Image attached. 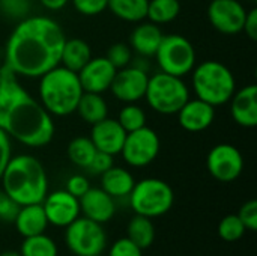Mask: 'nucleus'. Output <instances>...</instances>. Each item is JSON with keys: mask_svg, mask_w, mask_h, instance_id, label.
<instances>
[{"mask_svg": "<svg viewBox=\"0 0 257 256\" xmlns=\"http://www.w3.org/2000/svg\"><path fill=\"white\" fill-rule=\"evenodd\" d=\"M65 41L63 29L53 18L26 17L8 38L5 65L18 77L39 78L60 65Z\"/></svg>", "mask_w": 257, "mask_h": 256, "instance_id": "obj_1", "label": "nucleus"}, {"mask_svg": "<svg viewBox=\"0 0 257 256\" xmlns=\"http://www.w3.org/2000/svg\"><path fill=\"white\" fill-rule=\"evenodd\" d=\"M0 130L29 148H42L54 136V122L6 65L0 71Z\"/></svg>", "mask_w": 257, "mask_h": 256, "instance_id": "obj_2", "label": "nucleus"}, {"mask_svg": "<svg viewBox=\"0 0 257 256\" xmlns=\"http://www.w3.org/2000/svg\"><path fill=\"white\" fill-rule=\"evenodd\" d=\"M0 183L20 207L42 204L48 193L47 172L42 163L29 154L11 155Z\"/></svg>", "mask_w": 257, "mask_h": 256, "instance_id": "obj_3", "label": "nucleus"}, {"mask_svg": "<svg viewBox=\"0 0 257 256\" xmlns=\"http://www.w3.org/2000/svg\"><path fill=\"white\" fill-rule=\"evenodd\" d=\"M83 92L77 72L63 65H57L39 77V103L51 116L72 115Z\"/></svg>", "mask_w": 257, "mask_h": 256, "instance_id": "obj_4", "label": "nucleus"}, {"mask_svg": "<svg viewBox=\"0 0 257 256\" xmlns=\"http://www.w3.org/2000/svg\"><path fill=\"white\" fill-rule=\"evenodd\" d=\"M191 83L196 97L214 107L229 103L236 91L235 75L226 65L217 60L196 63L191 71Z\"/></svg>", "mask_w": 257, "mask_h": 256, "instance_id": "obj_5", "label": "nucleus"}, {"mask_svg": "<svg viewBox=\"0 0 257 256\" xmlns=\"http://www.w3.org/2000/svg\"><path fill=\"white\" fill-rule=\"evenodd\" d=\"M145 98L152 110L160 115H176L190 100V89L182 77H175L163 71L149 77Z\"/></svg>", "mask_w": 257, "mask_h": 256, "instance_id": "obj_6", "label": "nucleus"}, {"mask_svg": "<svg viewBox=\"0 0 257 256\" xmlns=\"http://www.w3.org/2000/svg\"><path fill=\"white\" fill-rule=\"evenodd\" d=\"M128 199L130 207L136 214L155 219L172 210L175 193L166 181L160 178H146L134 184Z\"/></svg>", "mask_w": 257, "mask_h": 256, "instance_id": "obj_7", "label": "nucleus"}, {"mask_svg": "<svg viewBox=\"0 0 257 256\" xmlns=\"http://www.w3.org/2000/svg\"><path fill=\"white\" fill-rule=\"evenodd\" d=\"M154 57L163 72L175 77H185L196 66V50L193 44L178 33L164 35Z\"/></svg>", "mask_w": 257, "mask_h": 256, "instance_id": "obj_8", "label": "nucleus"}, {"mask_svg": "<svg viewBox=\"0 0 257 256\" xmlns=\"http://www.w3.org/2000/svg\"><path fill=\"white\" fill-rule=\"evenodd\" d=\"M65 243L75 256L98 255L107 247V234L101 223L83 216L65 228Z\"/></svg>", "mask_w": 257, "mask_h": 256, "instance_id": "obj_9", "label": "nucleus"}, {"mask_svg": "<svg viewBox=\"0 0 257 256\" xmlns=\"http://www.w3.org/2000/svg\"><path fill=\"white\" fill-rule=\"evenodd\" d=\"M160 148L161 142L158 134L145 125L136 131L126 133L120 154L130 166L145 167L158 157Z\"/></svg>", "mask_w": 257, "mask_h": 256, "instance_id": "obj_10", "label": "nucleus"}, {"mask_svg": "<svg viewBox=\"0 0 257 256\" xmlns=\"http://www.w3.org/2000/svg\"><path fill=\"white\" fill-rule=\"evenodd\" d=\"M206 167L214 180L220 183H233L244 170V158L236 146L218 143L208 152Z\"/></svg>", "mask_w": 257, "mask_h": 256, "instance_id": "obj_11", "label": "nucleus"}, {"mask_svg": "<svg viewBox=\"0 0 257 256\" xmlns=\"http://www.w3.org/2000/svg\"><path fill=\"white\" fill-rule=\"evenodd\" d=\"M148 81L149 74L146 68H142L139 65H128L116 71L110 91L116 100L125 104L137 103L142 98H145Z\"/></svg>", "mask_w": 257, "mask_h": 256, "instance_id": "obj_12", "label": "nucleus"}, {"mask_svg": "<svg viewBox=\"0 0 257 256\" xmlns=\"http://www.w3.org/2000/svg\"><path fill=\"white\" fill-rule=\"evenodd\" d=\"M247 17L245 6L238 0H212L208 6V20L215 30L224 35L242 32Z\"/></svg>", "mask_w": 257, "mask_h": 256, "instance_id": "obj_13", "label": "nucleus"}, {"mask_svg": "<svg viewBox=\"0 0 257 256\" xmlns=\"http://www.w3.org/2000/svg\"><path fill=\"white\" fill-rule=\"evenodd\" d=\"M42 208L45 211L48 225L56 228H66L81 214L78 198L72 196L65 189L47 193L45 199L42 201Z\"/></svg>", "mask_w": 257, "mask_h": 256, "instance_id": "obj_14", "label": "nucleus"}, {"mask_svg": "<svg viewBox=\"0 0 257 256\" xmlns=\"http://www.w3.org/2000/svg\"><path fill=\"white\" fill-rule=\"evenodd\" d=\"M116 71L107 57H92L77 75L84 92L102 94L110 89Z\"/></svg>", "mask_w": 257, "mask_h": 256, "instance_id": "obj_15", "label": "nucleus"}, {"mask_svg": "<svg viewBox=\"0 0 257 256\" xmlns=\"http://www.w3.org/2000/svg\"><path fill=\"white\" fill-rule=\"evenodd\" d=\"M125 137H126V131L122 128L117 119L105 118L92 125L90 140L95 145L96 151L110 154L113 157L120 154Z\"/></svg>", "mask_w": 257, "mask_h": 256, "instance_id": "obj_16", "label": "nucleus"}, {"mask_svg": "<svg viewBox=\"0 0 257 256\" xmlns=\"http://www.w3.org/2000/svg\"><path fill=\"white\" fill-rule=\"evenodd\" d=\"M176 115L179 125L185 131L199 133L212 125L215 119V107L200 98H194L188 100Z\"/></svg>", "mask_w": 257, "mask_h": 256, "instance_id": "obj_17", "label": "nucleus"}, {"mask_svg": "<svg viewBox=\"0 0 257 256\" xmlns=\"http://www.w3.org/2000/svg\"><path fill=\"white\" fill-rule=\"evenodd\" d=\"M80 211L84 217L96 222V223H107L113 219L116 213L114 199L105 193L101 187L95 189L90 187L80 199Z\"/></svg>", "mask_w": 257, "mask_h": 256, "instance_id": "obj_18", "label": "nucleus"}, {"mask_svg": "<svg viewBox=\"0 0 257 256\" xmlns=\"http://www.w3.org/2000/svg\"><path fill=\"white\" fill-rule=\"evenodd\" d=\"M230 115L233 121L244 128H254L257 125V86L248 84L235 91L230 98Z\"/></svg>", "mask_w": 257, "mask_h": 256, "instance_id": "obj_19", "label": "nucleus"}, {"mask_svg": "<svg viewBox=\"0 0 257 256\" xmlns=\"http://www.w3.org/2000/svg\"><path fill=\"white\" fill-rule=\"evenodd\" d=\"M164 33L161 32L160 26L151 21L140 23L134 27L130 36V47L137 54L143 57H152L155 56L158 45L163 39Z\"/></svg>", "mask_w": 257, "mask_h": 256, "instance_id": "obj_20", "label": "nucleus"}, {"mask_svg": "<svg viewBox=\"0 0 257 256\" xmlns=\"http://www.w3.org/2000/svg\"><path fill=\"white\" fill-rule=\"evenodd\" d=\"M14 225L18 234L24 238L44 234L48 226V220L42 208V204H30L20 207Z\"/></svg>", "mask_w": 257, "mask_h": 256, "instance_id": "obj_21", "label": "nucleus"}, {"mask_svg": "<svg viewBox=\"0 0 257 256\" xmlns=\"http://www.w3.org/2000/svg\"><path fill=\"white\" fill-rule=\"evenodd\" d=\"M134 184V177L126 169L119 166H111L101 175V189L113 199L128 198Z\"/></svg>", "mask_w": 257, "mask_h": 256, "instance_id": "obj_22", "label": "nucleus"}, {"mask_svg": "<svg viewBox=\"0 0 257 256\" xmlns=\"http://www.w3.org/2000/svg\"><path fill=\"white\" fill-rule=\"evenodd\" d=\"M90 59H92V50L84 39L72 38L65 41L60 56V65H63L65 68L74 72H78Z\"/></svg>", "mask_w": 257, "mask_h": 256, "instance_id": "obj_23", "label": "nucleus"}, {"mask_svg": "<svg viewBox=\"0 0 257 256\" xmlns=\"http://www.w3.org/2000/svg\"><path fill=\"white\" fill-rule=\"evenodd\" d=\"M75 112L80 115V118L93 125L102 119L107 118L108 115V106L107 101L102 98L101 94H93V92H83Z\"/></svg>", "mask_w": 257, "mask_h": 256, "instance_id": "obj_24", "label": "nucleus"}, {"mask_svg": "<svg viewBox=\"0 0 257 256\" xmlns=\"http://www.w3.org/2000/svg\"><path fill=\"white\" fill-rule=\"evenodd\" d=\"M126 237L142 250L149 249L155 241V226L152 219L136 214L126 228Z\"/></svg>", "mask_w": 257, "mask_h": 256, "instance_id": "obj_25", "label": "nucleus"}, {"mask_svg": "<svg viewBox=\"0 0 257 256\" xmlns=\"http://www.w3.org/2000/svg\"><path fill=\"white\" fill-rule=\"evenodd\" d=\"M149 0H108V9L128 23H140L148 17Z\"/></svg>", "mask_w": 257, "mask_h": 256, "instance_id": "obj_26", "label": "nucleus"}, {"mask_svg": "<svg viewBox=\"0 0 257 256\" xmlns=\"http://www.w3.org/2000/svg\"><path fill=\"white\" fill-rule=\"evenodd\" d=\"M179 12H181L179 0H149L146 18H149L151 23L161 26L176 20Z\"/></svg>", "mask_w": 257, "mask_h": 256, "instance_id": "obj_27", "label": "nucleus"}, {"mask_svg": "<svg viewBox=\"0 0 257 256\" xmlns=\"http://www.w3.org/2000/svg\"><path fill=\"white\" fill-rule=\"evenodd\" d=\"M21 256H57L59 249L54 240L48 235L39 234L33 237H26L20 247Z\"/></svg>", "mask_w": 257, "mask_h": 256, "instance_id": "obj_28", "label": "nucleus"}, {"mask_svg": "<svg viewBox=\"0 0 257 256\" xmlns=\"http://www.w3.org/2000/svg\"><path fill=\"white\" fill-rule=\"evenodd\" d=\"M95 152H96V148L92 143L90 137L80 136V137L72 139L69 142V145H68V157H69V160L75 166L83 167V169L89 167Z\"/></svg>", "mask_w": 257, "mask_h": 256, "instance_id": "obj_29", "label": "nucleus"}, {"mask_svg": "<svg viewBox=\"0 0 257 256\" xmlns=\"http://www.w3.org/2000/svg\"><path fill=\"white\" fill-rule=\"evenodd\" d=\"M117 122L122 125V128L126 133L136 131V130L146 125V113L136 103H128L120 109L119 116H117Z\"/></svg>", "mask_w": 257, "mask_h": 256, "instance_id": "obj_30", "label": "nucleus"}, {"mask_svg": "<svg viewBox=\"0 0 257 256\" xmlns=\"http://www.w3.org/2000/svg\"><path fill=\"white\" fill-rule=\"evenodd\" d=\"M217 231H218V235L221 237V240H224L227 243H235L244 237L247 229H245L244 223L241 222V219L238 217V214H229L221 219Z\"/></svg>", "mask_w": 257, "mask_h": 256, "instance_id": "obj_31", "label": "nucleus"}, {"mask_svg": "<svg viewBox=\"0 0 257 256\" xmlns=\"http://www.w3.org/2000/svg\"><path fill=\"white\" fill-rule=\"evenodd\" d=\"M105 57L110 60V63H111L116 69L125 68V66L131 65V60H133L131 47L126 45V44H122V42L113 44V45L108 48Z\"/></svg>", "mask_w": 257, "mask_h": 256, "instance_id": "obj_32", "label": "nucleus"}, {"mask_svg": "<svg viewBox=\"0 0 257 256\" xmlns=\"http://www.w3.org/2000/svg\"><path fill=\"white\" fill-rule=\"evenodd\" d=\"M0 11L9 18H26L30 11V0H0Z\"/></svg>", "mask_w": 257, "mask_h": 256, "instance_id": "obj_33", "label": "nucleus"}, {"mask_svg": "<svg viewBox=\"0 0 257 256\" xmlns=\"http://www.w3.org/2000/svg\"><path fill=\"white\" fill-rule=\"evenodd\" d=\"M72 6L86 17H95L104 12L108 6V0H71Z\"/></svg>", "mask_w": 257, "mask_h": 256, "instance_id": "obj_34", "label": "nucleus"}, {"mask_svg": "<svg viewBox=\"0 0 257 256\" xmlns=\"http://www.w3.org/2000/svg\"><path fill=\"white\" fill-rule=\"evenodd\" d=\"M18 210H20V205L2 189L0 190V222L14 223Z\"/></svg>", "mask_w": 257, "mask_h": 256, "instance_id": "obj_35", "label": "nucleus"}, {"mask_svg": "<svg viewBox=\"0 0 257 256\" xmlns=\"http://www.w3.org/2000/svg\"><path fill=\"white\" fill-rule=\"evenodd\" d=\"M108 256H143V250L136 246L128 237L119 238L108 250Z\"/></svg>", "mask_w": 257, "mask_h": 256, "instance_id": "obj_36", "label": "nucleus"}, {"mask_svg": "<svg viewBox=\"0 0 257 256\" xmlns=\"http://www.w3.org/2000/svg\"><path fill=\"white\" fill-rule=\"evenodd\" d=\"M238 217L241 219L247 231H251V232L257 231V201L254 199L247 201L239 208Z\"/></svg>", "mask_w": 257, "mask_h": 256, "instance_id": "obj_37", "label": "nucleus"}, {"mask_svg": "<svg viewBox=\"0 0 257 256\" xmlns=\"http://www.w3.org/2000/svg\"><path fill=\"white\" fill-rule=\"evenodd\" d=\"M111 166H114V161H113V155L110 154H105V152H101V151H96L87 170L93 175H102L105 170H108Z\"/></svg>", "mask_w": 257, "mask_h": 256, "instance_id": "obj_38", "label": "nucleus"}, {"mask_svg": "<svg viewBox=\"0 0 257 256\" xmlns=\"http://www.w3.org/2000/svg\"><path fill=\"white\" fill-rule=\"evenodd\" d=\"M90 189V184H89V180L83 175H72L71 178H68L66 181V187L65 190L68 193H71L72 196L75 198H81L87 190Z\"/></svg>", "mask_w": 257, "mask_h": 256, "instance_id": "obj_39", "label": "nucleus"}, {"mask_svg": "<svg viewBox=\"0 0 257 256\" xmlns=\"http://www.w3.org/2000/svg\"><path fill=\"white\" fill-rule=\"evenodd\" d=\"M12 155V146H11V139L0 130V180L5 172V167Z\"/></svg>", "mask_w": 257, "mask_h": 256, "instance_id": "obj_40", "label": "nucleus"}, {"mask_svg": "<svg viewBox=\"0 0 257 256\" xmlns=\"http://www.w3.org/2000/svg\"><path fill=\"white\" fill-rule=\"evenodd\" d=\"M242 32H245V35L251 39L256 41L257 39V9L253 8L250 11H247V17L244 21V29Z\"/></svg>", "mask_w": 257, "mask_h": 256, "instance_id": "obj_41", "label": "nucleus"}, {"mask_svg": "<svg viewBox=\"0 0 257 256\" xmlns=\"http://www.w3.org/2000/svg\"><path fill=\"white\" fill-rule=\"evenodd\" d=\"M69 0H41L42 6L47 8L48 11H59L68 5Z\"/></svg>", "mask_w": 257, "mask_h": 256, "instance_id": "obj_42", "label": "nucleus"}, {"mask_svg": "<svg viewBox=\"0 0 257 256\" xmlns=\"http://www.w3.org/2000/svg\"><path fill=\"white\" fill-rule=\"evenodd\" d=\"M0 256H21L20 252H14V250H6L3 253H0Z\"/></svg>", "mask_w": 257, "mask_h": 256, "instance_id": "obj_43", "label": "nucleus"}, {"mask_svg": "<svg viewBox=\"0 0 257 256\" xmlns=\"http://www.w3.org/2000/svg\"><path fill=\"white\" fill-rule=\"evenodd\" d=\"M2 68H3V63H2V57H0V71H2Z\"/></svg>", "mask_w": 257, "mask_h": 256, "instance_id": "obj_44", "label": "nucleus"}, {"mask_svg": "<svg viewBox=\"0 0 257 256\" xmlns=\"http://www.w3.org/2000/svg\"><path fill=\"white\" fill-rule=\"evenodd\" d=\"M90 256H102V253H98V255H90Z\"/></svg>", "mask_w": 257, "mask_h": 256, "instance_id": "obj_45", "label": "nucleus"}]
</instances>
